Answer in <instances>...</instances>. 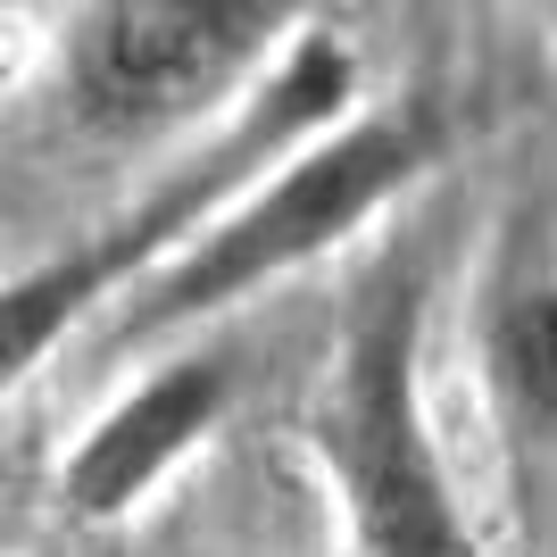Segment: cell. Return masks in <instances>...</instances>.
Segmentation results:
<instances>
[{"label": "cell", "instance_id": "6da1fadb", "mask_svg": "<svg viewBox=\"0 0 557 557\" xmlns=\"http://www.w3.org/2000/svg\"><path fill=\"white\" fill-rule=\"evenodd\" d=\"M442 150H449L442 109H424V100H367L333 134L292 150L275 175H258L175 258H159L141 283H125L92 317L84 342L109 367L134 358V349H175L184 333L233 317L242 300H267L275 283L325 267L342 242H358L374 216H392L417 184H433Z\"/></svg>", "mask_w": 557, "mask_h": 557}, {"label": "cell", "instance_id": "7a4b0ae2", "mask_svg": "<svg viewBox=\"0 0 557 557\" xmlns=\"http://www.w3.org/2000/svg\"><path fill=\"white\" fill-rule=\"evenodd\" d=\"M358 109H367V59H358V42L333 34V25L300 34L292 59H283L225 125L191 134L184 150H166V166H150V184L116 216H100L92 233H75L67 250L17 267V283H9V374L34 383L67 342L92 333V317L125 283H141L159 258H175L191 233L209 225V216H225L258 175H275L292 150H308L317 134H333V125L358 116Z\"/></svg>", "mask_w": 557, "mask_h": 557}, {"label": "cell", "instance_id": "3957f363", "mask_svg": "<svg viewBox=\"0 0 557 557\" xmlns=\"http://www.w3.org/2000/svg\"><path fill=\"white\" fill-rule=\"evenodd\" d=\"M424 317H433V275L417 258H392L349 300L308 383L300 442L342 516V557H491L433 424Z\"/></svg>", "mask_w": 557, "mask_h": 557}, {"label": "cell", "instance_id": "277c9868", "mask_svg": "<svg viewBox=\"0 0 557 557\" xmlns=\"http://www.w3.org/2000/svg\"><path fill=\"white\" fill-rule=\"evenodd\" d=\"M317 25L325 0H67L42 50L50 125L84 150H184Z\"/></svg>", "mask_w": 557, "mask_h": 557}, {"label": "cell", "instance_id": "5b68a950", "mask_svg": "<svg viewBox=\"0 0 557 557\" xmlns=\"http://www.w3.org/2000/svg\"><path fill=\"white\" fill-rule=\"evenodd\" d=\"M225 417H233V367L209 358V349H166L150 374L109 392V408L67 442V458H59V516L84 524V533L134 524L216 442Z\"/></svg>", "mask_w": 557, "mask_h": 557}, {"label": "cell", "instance_id": "8992f818", "mask_svg": "<svg viewBox=\"0 0 557 557\" xmlns=\"http://www.w3.org/2000/svg\"><path fill=\"white\" fill-rule=\"evenodd\" d=\"M474 374H483V408L499 442L516 449L524 474H557V275L491 283L483 317H474Z\"/></svg>", "mask_w": 557, "mask_h": 557}, {"label": "cell", "instance_id": "52a82bcc", "mask_svg": "<svg viewBox=\"0 0 557 557\" xmlns=\"http://www.w3.org/2000/svg\"><path fill=\"white\" fill-rule=\"evenodd\" d=\"M549 9H557V0H549Z\"/></svg>", "mask_w": 557, "mask_h": 557}]
</instances>
